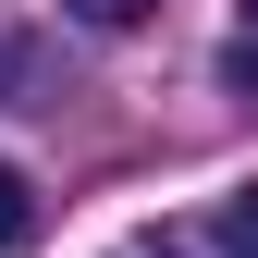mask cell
<instances>
[{
	"label": "cell",
	"mask_w": 258,
	"mask_h": 258,
	"mask_svg": "<svg viewBox=\"0 0 258 258\" xmlns=\"http://www.w3.org/2000/svg\"><path fill=\"white\" fill-rule=\"evenodd\" d=\"M246 13H258V0H246Z\"/></svg>",
	"instance_id": "5b68a950"
},
{
	"label": "cell",
	"mask_w": 258,
	"mask_h": 258,
	"mask_svg": "<svg viewBox=\"0 0 258 258\" xmlns=\"http://www.w3.org/2000/svg\"><path fill=\"white\" fill-rule=\"evenodd\" d=\"M209 258H258V184H234V197H221V221H209Z\"/></svg>",
	"instance_id": "3957f363"
},
{
	"label": "cell",
	"mask_w": 258,
	"mask_h": 258,
	"mask_svg": "<svg viewBox=\"0 0 258 258\" xmlns=\"http://www.w3.org/2000/svg\"><path fill=\"white\" fill-rule=\"evenodd\" d=\"M0 99H13V111L49 99V61H37V37H13V25H0Z\"/></svg>",
	"instance_id": "6da1fadb"
},
{
	"label": "cell",
	"mask_w": 258,
	"mask_h": 258,
	"mask_svg": "<svg viewBox=\"0 0 258 258\" xmlns=\"http://www.w3.org/2000/svg\"><path fill=\"white\" fill-rule=\"evenodd\" d=\"M74 25H99V37H123V25H148V0H74Z\"/></svg>",
	"instance_id": "277c9868"
},
{
	"label": "cell",
	"mask_w": 258,
	"mask_h": 258,
	"mask_svg": "<svg viewBox=\"0 0 258 258\" xmlns=\"http://www.w3.org/2000/svg\"><path fill=\"white\" fill-rule=\"evenodd\" d=\"M25 246H37V184L0 160V258H25Z\"/></svg>",
	"instance_id": "7a4b0ae2"
}]
</instances>
